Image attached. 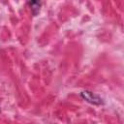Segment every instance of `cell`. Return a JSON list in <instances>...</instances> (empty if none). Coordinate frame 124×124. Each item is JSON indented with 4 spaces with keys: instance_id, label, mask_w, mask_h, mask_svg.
Returning a JSON list of instances; mask_svg holds the SVG:
<instances>
[{
    "instance_id": "obj_1",
    "label": "cell",
    "mask_w": 124,
    "mask_h": 124,
    "mask_svg": "<svg viewBox=\"0 0 124 124\" xmlns=\"http://www.w3.org/2000/svg\"><path fill=\"white\" fill-rule=\"evenodd\" d=\"M80 96L87 102L91 103V104H95V105H100L102 104V99L99 98L97 95L93 94L92 92L89 91H83L80 93Z\"/></svg>"
},
{
    "instance_id": "obj_2",
    "label": "cell",
    "mask_w": 124,
    "mask_h": 124,
    "mask_svg": "<svg viewBox=\"0 0 124 124\" xmlns=\"http://www.w3.org/2000/svg\"><path fill=\"white\" fill-rule=\"evenodd\" d=\"M26 1H27V4H28L33 16H37V14L40 12V9L42 6L41 0H26Z\"/></svg>"
}]
</instances>
